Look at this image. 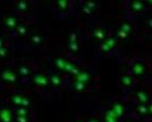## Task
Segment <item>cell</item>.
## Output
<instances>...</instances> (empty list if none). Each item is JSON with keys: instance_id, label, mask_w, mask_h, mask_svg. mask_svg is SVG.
Wrapping results in <instances>:
<instances>
[{"instance_id": "6da1fadb", "label": "cell", "mask_w": 152, "mask_h": 122, "mask_svg": "<svg viewBox=\"0 0 152 122\" xmlns=\"http://www.w3.org/2000/svg\"><path fill=\"white\" fill-rule=\"evenodd\" d=\"M18 79L16 69L13 68L12 66L5 65L0 68V83L5 87H12L16 84Z\"/></svg>"}, {"instance_id": "7a4b0ae2", "label": "cell", "mask_w": 152, "mask_h": 122, "mask_svg": "<svg viewBox=\"0 0 152 122\" xmlns=\"http://www.w3.org/2000/svg\"><path fill=\"white\" fill-rule=\"evenodd\" d=\"M8 103L16 108H20V107L29 108V106L32 105L33 100H32V97L27 94L26 92H15L8 96Z\"/></svg>"}, {"instance_id": "3957f363", "label": "cell", "mask_w": 152, "mask_h": 122, "mask_svg": "<svg viewBox=\"0 0 152 122\" xmlns=\"http://www.w3.org/2000/svg\"><path fill=\"white\" fill-rule=\"evenodd\" d=\"M146 72H148V68H146V65L143 61H134L130 65V73H131L133 76L143 77L145 76Z\"/></svg>"}, {"instance_id": "277c9868", "label": "cell", "mask_w": 152, "mask_h": 122, "mask_svg": "<svg viewBox=\"0 0 152 122\" xmlns=\"http://www.w3.org/2000/svg\"><path fill=\"white\" fill-rule=\"evenodd\" d=\"M18 23H20V21L15 15L8 14V15H5L2 18V24H4L5 29L8 31H15Z\"/></svg>"}, {"instance_id": "5b68a950", "label": "cell", "mask_w": 152, "mask_h": 122, "mask_svg": "<svg viewBox=\"0 0 152 122\" xmlns=\"http://www.w3.org/2000/svg\"><path fill=\"white\" fill-rule=\"evenodd\" d=\"M32 82H33L35 85H37L39 88H46L50 84V77L44 73H38V74L33 75Z\"/></svg>"}, {"instance_id": "8992f818", "label": "cell", "mask_w": 152, "mask_h": 122, "mask_svg": "<svg viewBox=\"0 0 152 122\" xmlns=\"http://www.w3.org/2000/svg\"><path fill=\"white\" fill-rule=\"evenodd\" d=\"M67 48L70 53H77L80 51V44H78V38L75 32H72L68 36V43H67Z\"/></svg>"}, {"instance_id": "52a82bcc", "label": "cell", "mask_w": 152, "mask_h": 122, "mask_svg": "<svg viewBox=\"0 0 152 122\" xmlns=\"http://www.w3.org/2000/svg\"><path fill=\"white\" fill-rule=\"evenodd\" d=\"M14 112L9 106H0V122H12Z\"/></svg>"}, {"instance_id": "ba28073f", "label": "cell", "mask_w": 152, "mask_h": 122, "mask_svg": "<svg viewBox=\"0 0 152 122\" xmlns=\"http://www.w3.org/2000/svg\"><path fill=\"white\" fill-rule=\"evenodd\" d=\"M116 43H118L116 38H114V37H107L106 39L102 43V45H100V52H103V53L111 52L113 48H115Z\"/></svg>"}, {"instance_id": "9c48e42d", "label": "cell", "mask_w": 152, "mask_h": 122, "mask_svg": "<svg viewBox=\"0 0 152 122\" xmlns=\"http://www.w3.org/2000/svg\"><path fill=\"white\" fill-rule=\"evenodd\" d=\"M16 69V73H17V76L21 77V78H29L32 75V69L26 63H21L17 66Z\"/></svg>"}, {"instance_id": "30bf717a", "label": "cell", "mask_w": 152, "mask_h": 122, "mask_svg": "<svg viewBox=\"0 0 152 122\" xmlns=\"http://www.w3.org/2000/svg\"><path fill=\"white\" fill-rule=\"evenodd\" d=\"M145 5H146V4L143 2V1L134 0V1H131V2L129 4V8H130V11H131L134 14H139V13H143V12L145 11V8H146Z\"/></svg>"}, {"instance_id": "8fae6325", "label": "cell", "mask_w": 152, "mask_h": 122, "mask_svg": "<svg viewBox=\"0 0 152 122\" xmlns=\"http://www.w3.org/2000/svg\"><path fill=\"white\" fill-rule=\"evenodd\" d=\"M29 43L31 46H35V47H38L44 43V37L40 32L36 31V32H32L30 36H29Z\"/></svg>"}, {"instance_id": "7c38bea8", "label": "cell", "mask_w": 152, "mask_h": 122, "mask_svg": "<svg viewBox=\"0 0 152 122\" xmlns=\"http://www.w3.org/2000/svg\"><path fill=\"white\" fill-rule=\"evenodd\" d=\"M134 84V76L129 73H124L120 77V85L124 89H129L131 88Z\"/></svg>"}, {"instance_id": "4fadbf2b", "label": "cell", "mask_w": 152, "mask_h": 122, "mask_svg": "<svg viewBox=\"0 0 152 122\" xmlns=\"http://www.w3.org/2000/svg\"><path fill=\"white\" fill-rule=\"evenodd\" d=\"M116 118H121L122 115L124 114V105L122 104L121 101H114L111 105V109H109Z\"/></svg>"}, {"instance_id": "5bb4252c", "label": "cell", "mask_w": 152, "mask_h": 122, "mask_svg": "<svg viewBox=\"0 0 152 122\" xmlns=\"http://www.w3.org/2000/svg\"><path fill=\"white\" fill-rule=\"evenodd\" d=\"M93 37H94L96 40L103 43V42L107 38L106 30H105L103 27H100V26H99V27H96V28L93 29Z\"/></svg>"}, {"instance_id": "9a60e30c", "label": "cell", "mask_w": 152, "mask_h": 122, "mask_svg": "<svg viewBox=\"0 0 152 122\" xmlns=\"http://www.w3.org/2000/svg\"><path fill=\"white\" fill-rule=\"evenodd\" d=\"M15 31H16V33H17V36H18V37L24 38V37H27V36L29 35V27H28V24H27V23H24V22H20Z\"/></svg>"}, {"instance_id": "2e32d148", "label": "cell", "mask_w": 152, "mask_h": 122, "mask_svg": "<svg viewBox=\"0 0 152 122\" xmlns=\"http://www.w3.org/2000/svg\"><path fill=\"white\" fill-rule=\"evenodd\" d=\"M96 9H97V2H93V1H85L82 6V11L87 15H91Z\"/></svg>"}, {"instance_id": "e0dca14e", "label": "cell", "mask_w": 152, "mask_h": 122, "mask_svg": "<svg viewBox=\"0 0 152 122\" xmlns=\"http://www.w3.org/2000/svg\"><path fill=\"white\" fill-rule=\"evenodd\" d=\"M65 73H68V74H70V75H74L76 76L80 72H81V69L76 66L74 62H72V61H67V65H66V67H65V70H63Z\"/></svg>"}, {"instance_id": "ac0fdd59", "label": "cell", "mask_w": 152, "mask_h": 122, "mask_svg": "<svg viewBox=\"0 0 152 122\" xmlns=\"http://www.w3.org/2000/svg\"><path fill=\"white\" fill-rule=\"evenodd\" d=\"M30 8V4L27 0H18L15 2V9L18 13H26Z\"/></svg>"}, {"instance_id": "d6986e66", "label": "cell", "mask_w": 152, "mask_h": 122, "mask_svg": "<svg viewBox=\"0 0 152 122\" xmlns=\"http://www.w3.org/2000/svg\"><path fill=\"white\" fill-rule=\"evenodd\" d=\"M75 81H78V82H82V83L88 84V83L91 81V75H90V73L87 72V70H81L75 76Z\"/></svg>"}, {"instance_id": "ffe728a7", "label": "cell", "mask_w": 152, "mask_h": 122, "mask_svg": "<svg viewBox=\"0 0 152 122\" xmlns=\"http://www.w3.org/2000/svg\"><path fill=\"white\" fill-rule=\"evenodd\" d=\"M67 61H68V59H66L63 57H58V58H55L53 60V65H54L55 69H58L60 72H63L65 70V67L67 65Z\"/></svg>"}, {"instance_id": "44dd1931", "label": "cell", "mask_w": 152, "mask_h": 122, "mask_svg": "<svg viewBox=\"0 0 152 122\" xmlns=\"http://www.w3.org/2000/svg\"><path fill=\"white\" fill-rule=\"evenodd\" d=\"M136 98L141 104L145 105L150 100V94L148 93V91H145V90H139V91L136 92Z\"/></svg>"}, {"instance_id": "7402d4cb", "label": "cell", "mask_w": 152, "mask_h": 122, "mask_svg": "<svg viewBox=\"0 0 152 122\" xmlns=\"http://www.w3.org/2000/svg\"><path fill=\"white\" fill-rule=\"evenodd\" d=\"M63 83V77L61 74H58V73H55V74H52L51 76H50V84L51 85H53V87H60L61 84Z\"/></svg>"}, {"instance_id": "603a6c76", "label": "cell", "mask_w": 152, "mask_h": 122, "mask_svg": "<svg viewBox=\"0 0 152 122\" xmlns=\"http://www.w3.org/2000/svg\"><path fill=\"white\" fill-rule=\"evenodd\" d=\"M119 29L121 31H123V32H126L128 36H130V35L134 32V27H133V24H131L130 22H128V21H123L121 24H120Z\"/></svg>"}, {"instance_id": "cb8c5ba5", "label": "cell", "mask_w": 152, "mask_h": 122, "mask_svg": "<svg viewBox=\"0 0 152 122\" xmlns=\"http://www.w3.org/2000/svg\"><path fill=\"white\" fill-rule=\"evenodd\" d=\"M55 6H57L58 11H60L61 13H65L69 8V1L68 0H57L55 1Z\"/></svg>"}, {"instance_id": "d4e9b609", "label": "cell", "mask_w": 152, "mask_h": 122, "mask_svg": "<svg viewBox=\"0 0 152 122\" xmlns=\"http://www.w3.org/2000/svg\"><path fill=\"white\" fill-rule=\"evenodd\" d=\"M87 88H88V84H85V83H82V82H78V81H74V83H73V89L77 92L85 91Z\"/></svg>"}, {"instance_id": "484cf974", "label": "cell", "mask_w": 152, "mask_h": 122, "mask_svg": "<svg viewBox=\"0 0 152 122\" xmlns=\"http://www.w3.org/2000/svg\"><path fill=\"white\" fill-rule=\"evenodd\" d=\"M28 113H29V108L27 107H20L15 109L16 116H28Z\"/></svg>"}, {"instance_id": "4316f807", "label": "cell", "mask_w": 152, "mask_h": 122, "mask_svg": "<svg viewBox=\"0 0 152 122\" xmlns=\"http://www.w3.org/2000/svg\"><path fill=\"white\" fill-rule=\"evenodd\" d=\"M105 120L106 122H118V118L111 111H107V113L105 114Z\"/></svg>"}, {"instance_id": "83f0119b", "label": "cell", "mask_w": 152, "mask_h": 122, "mask_svg": "<svg viewBox=\"0 0 152 122\" xmlns=\"http://www.w3.org/2000/svg\"><path fill=\"white\" fill-rule=\"evenodd\" d=\"M9 54V50L7 48V46L0 47V60H5Z\"/></svg>"}, {"instance_id": "f1b7e54d", "label": "cell", "mask_w": 152, "mask_h": 122, "mask_svg": "<svg viewBox=\"0 0 152 122\" xmlns=\"http://www.w3.org/2000/svg\"><path fill=\"white\" fill-rule=\"evenodd\" d=\"M136 111L139 114H145V113H148V106H145L143 104H139L136 106Z\"/></svg>"}, {"instance_id": "f546056e", "label": "cell", "mask_w": 152, "mask_h": 122, "mask_svg": "<svg viewBox=\"0 0 152 122\" xmlns=\"http://www.w3.org/2000/svg\"><path fill=\"white\" fill-rule=\"evenodd\" d=\"M118 37H119L120 39H122V40H124V39H127L129 36H128L126 32H123V31H121L120 29H118Z\"/></svg>"}, {"instance_id": "4dcf8cb0", "label": "cell", "mask_w": 152, "mask_h": 122, "mask_svg": "<svg viewBox=\"0 0 152 122\" xmlns=\"http://www.w3.org/2000/svg\"><path fill=\"white\" fill-rule=\"evenodd\" d=\"M17 122H28V116H16Z\"/></svg>"}, {"instance_id": "1f68e13d", "label": "cell", "mask_w": 152, "mask_h": 122, "mask_svg": "<svg viewBox=\"0 0 152 122\" xmlns=\"http://www.w3.org/2000/svg\"><path fill=\"white\" fill-rule=\"evenodd\" d=\"M4 46H6V39L2 36H0V47H4Z\"/></svg>"}, {"instance_id": "d6a6232c", "label": "cell", "mask_w": 152, "mask_h": 122, "mask_svg": "<svg viewBox=\"0 0 152 122\" xmlns=\"http://www.w3.org/2000/svg\"><path fill=\"white\" fill-rule=\"evenodd\" d=\"M146 24H148V27H149L150 29H152V17H150V18L146 21Z\"/></svg>"}, {"instance_id": "836d02e7", "label": "cell", "mask_w": 152, "mask_h": 122, "mask_svg": "<svg viewBox=\"0 0 152 122\" xmlns=\"http://www.w3.org/2000/svg\"><path fill=\"white\" fill-rule=\"evenodd\" d=\"M148 112L152 114V104H150V106H148Z\"/></svg>"}, {"instance_id": "e575fe53", "label": "cell", "mask_w": 152, "mask_h": 122, "mask_svg": "<svg viewBox=\"0 0 152 122\" xmlns=\"http://www.w3.org/2000/svg\"><path fill=\"white\" fill-rule=\"evenodd\" d=\"M145 4H148V5H150V6H151V7H152V0H150V1H146Z\"/></svg>"}, {"instance_id": "d590c367", "label": "cell", "mask_w": 152, "mask_h": 122, "mask_svg": "<svg viewBox=\"0 0 152 122\" xmlns=\"http://www.w3.org/2000/svg\"><path fill=\"white\" fill-rule=\"evenodd\" d=\"M90 122H97V121H94V120H91V121H90Z\"/></svg>"}, {"instance_id": "8d00e7d4", "label": "cell", "mask_w": 152, "mask_h": 122, "mask_svg": "<svg viewBox=\"0 0 152 122\" xmlns=\"http://www.w3.org/2000/svg\"><path fill=\"white\" fill-rule=\"evenodd\" d=\"M151 72H152V66H151Z\"/></svg>"}, {"instance_id": "74e56055", "label": "cell", "mask_w": 152, "mask_h": 122, "mask_svg": "<svg viewBox=\"0 0 152 122\" xmlns=\"http://www.w3.org/2000/svg\"><path fill=\"white\" fill-rule=\"evenodd\" d=\"M77 122H80V121H77Z\"/></svg>"}]
</instances>
